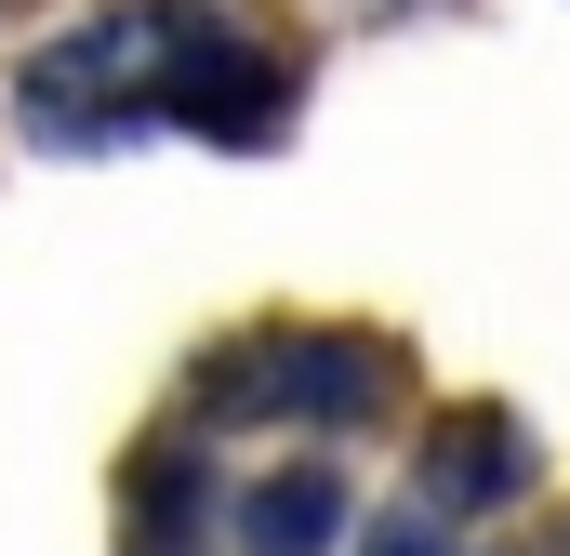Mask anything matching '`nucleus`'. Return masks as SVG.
<instances>
[{"label":"nucleus","mask_w":570,"mask_h":556,"mask_svg":"<svg viewBox=\"0 0 570 556\" xmlns=\"http://www.w3.org/2000/svg\"><path fill=\"white\" fill-rule=\"evenodd\" d=\"M173 40H186V0H120V13H94L80 40H53L40 67H27V133L40 146H134L159 133V67H173Z\"/></svg>","instance_id":"nucleus-1"},{"label":"nucleus","mask_w":570,"mask_h":556,"mask_svg":"<svg viewBox=\"0 0 570 556\" xmlns=\"http://www.w3.org/2000/svg\"><path fill=\"white\" fill-rule=\"evenodd\" d=\"M292 107V67L266 40H226L213 13H186L173 67H159V133H213V146H266Z\"/></svg>","instance_id":"nucleus-2"},{"label":"nucleus","mask_w":570,"mask_h":556,"mask_svg":"<svg viewBox=\"0 0 570 556\" xmlns=\"http://www.w3.org/2000/svg\"><path fill=\"white\" fill-rule=\"evenodd\" d=\"M372 398H385V358L345 331H266L239 385H213V411H292V424H358Z\"/></svg>","instance_id":"nucleus-3"},{"label":"nucleus","mask_w":570,"mask_h":556,"mask_svg":"<svg viewBox=\"0 0 570 556\" xmlns=\"http://www.w3.org/2000/svg\"><path fill=\"white\" fill-rule=\"evenodd\" d=\"M518 490H531V450L504 411H451L425 437V504H518Z\"/></svg>","instance_id":"nucleus-4"},{"label":"nucleus","mask_w":570,"mask_h":556,"mask_svg":"<svg viewBox=\"0 0 570 556\" xmlns=\"http://www.w3.org/2000/svg\"><path fill=\"white\" fill-rule=\"evenodd\" d=\"M239 544H253V556H318V544H345V477H332V464H279V477H253V490H239Z\"/></svg>","instance_id":"nucleus-5"},{"label":"nucleus","mask_w":570,"mask_h":556,"mask_svg":"<svg viewBox=\"0 0 570 556\" xmlns=\"http://www.w3.org/2000/svg\"><path fill=\"white\" fill-rule=\"evenodd\" d=\"M358 556H451V530H438V504H412V517H372Z\"/></svg>","instance_id":"nucleus-6"}]
</instances>
